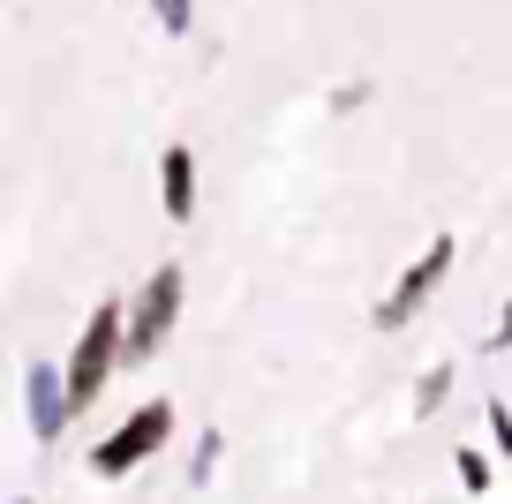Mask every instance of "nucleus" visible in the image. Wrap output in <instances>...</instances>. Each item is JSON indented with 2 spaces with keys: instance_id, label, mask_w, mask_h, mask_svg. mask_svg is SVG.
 I'll return each mask as SVG.
<instances>
[{
  "instance_id": "obj_1",
  "label": "nucleus",
  "mask_w": 512,
  "mask_h": 504,
  "mask_svg": "<svg viewBox=\"0 0 512 504\" xmlns=\"http://www.w3.org/2000/svg\"><path fill=\"white\" fill-rule=\"evenodd\" d=\"M113 362H121V301H98L91 324H83V339H76V354H68V369H61V399H68V414H83L98 392H106Z\"/></svg>"
},
{
  "instance_id": "obj_2",
  "label": "nucleus",
  "mask_w": 512,
  "mask_h": 504,
  "mask_svg": "<svg viewBox=\"0 0 512 504\" xmlns=\"http://www.w3.org/2000/svg\"><path fill=\"white\" fill-rule=\"evenodd\" d=\"M174 437V399H144V407L128 414L113 437H98L91 444V474H106V482H121V474H136L159 444Z\"/></svg>"
},
{
  "instance_id": "obj_3",
  "label": "nucleus",
  "mask_w": 512,
  "mask_h": 504,
  "mask_svg": "<svg viewBox=\"0 0 512 504\" xmlns=\"http://www.w3.org/2000/svg\"><path fill=\"white\" fill-rule=\"evenodd\" d=\"M174 316H181V264H159L144 279V294L136 301H121V354H159L166 347V331H174Z\"/></svg>"
},
{
  "instance_id": "obj_4",
  "label": "nucleus",
  "mask_w": 512,
  "mask_h": 504,
  "mask_svg": "<svg viewBox=\"0 0 512 504\" xmlns=\"http://www.w3.org/2000/svg\"><path fill=\"white\" fill-rule=\"evenodd\" d=\"M452 256H460V241H452V234H437V241H430V249H422V256H415V264H407V271H400V286H392V294H384V301H377V309H369V316H377V331H400V324H407V316H415V309H422V301H430V294H437V279H445V271H452Z\"/></svg>"
},
{
  "instance_id": "obj_5",
  "label": "nucleus",
  "mask_w": 512,
  "mask_h": 504,
  "mask_svg": "<svg viewBox=\"0 0 512 504\" xmlns=\"http://www.w3.org/2000/svg\"><path fill=\"white\" fill-rule=\"evenodd\" d=\"M159 204H166L174 226L196 219V151H189V143H166V151H159Z\"/></svg>"
},
{
  "instance_id": "obj_6",
  "label": "nucleus",
  "mask_w": 512,
  "mask_h": 504,
  "mask_svg": "<svg viewBox=\"0 0 512 504\" xmlns=\"http://www.w3.org/2000/svg\"><path fill=\"white\" fill-rule=\"evenodd\" d=\"M23 414H31V437H38V444H53V437L68 429L61 369H38V362H31V377H23Z\"/></svg>"
},
{
  "instance_id": "obj_7",
  "label": "nucleus",
  "mask_w": 512,
  "mask_h": 504,
  "mask_svg": "<svg viewBox=\"0 0 512 504\" xmlns=\"http://www.w3.org/2000/svg\"><path fill=\"white\" fill-rule=\"evenodd\" d=\"M219 452H226V437H219V429H204V437H196V452H189V482H211Z\"/></svg>"
},
{
  "instance_id": "obj_8",
  "label": "nucleus",
  "mask_w": 512,
  "mask_h": 504,
  "mask_svg": "<svg viewBox=\"0 0 512 504\" xmlns=\"http://www.w3.org/2000/svg\"><path fill=\"white\" fill-rule=\"evenodd\" d=\"M151 16H159V31H189V23H196V0H151Z\"/></svg>"
},
{
  "instance_id": "obj_9",
  "label": "nucleus",
  "mask_w": 512,
  "mask_h": 504,
  "mask_svg": "<svg viewBox=\"0 0 512 504\" xmlns=\"http://www.w3.org/2000/svg\"><path fill=\"white\" fill-rule=\"evenodd\" d=\"M452 459H460V482H467V489L482 497V489H490V459H482V452H467V444H460Z\"/></svg>"
},
{
  "instance_id": "obj_10",
  "label": "nucleus",
  "mask_w": 512,
  "mask_h": 504,
  "mask_svg": "<svg viewBox=\"0 0 512 504\" xmlns=\"http://www.w3.org/2000/svg\"><path fill=\"white\" fill-rule=\"evenodd\" d=\"M445 392H452V369H430V377H422V392H415V407L430 414V407H437V399H445Z\"/></svg>"
},
{
  "instance_id": "obj_11",
  "label": "nucleus",
  "mask_w": 512,
  "mask_h": 504,
  "mask_svg": "<svg viewBox=\"0 0 512 504\" xmlns=\"http://www.w3.org/2000/svg\"><path fill=\"white\" fill-rule=\"evenodd\" d=\"M16 504H31V497H16Z\"/></svg>"
}]
</instances>
